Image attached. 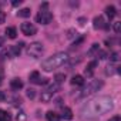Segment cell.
<instances>
[{"label":"cell","instance_id":"1","mask_svg":"<svg viewBox=\"0 0 121 121\" xmlns=\"http://www.w3.org/2000/svg\"><path fill=\"white\" fill-rule=\"evenodd\" d=\"M114 104H112V98L108 95H103L98 98H94L91 101H88L86 105H83L80 115L83 120H94L105 112H108L110 110H112Z\"/></svg>","mask_w":121,"mask_h":121},{"label":"cell","instance_id":"2","mask_svg":"<svg viewBox=\"0 0 121 121\" xmlns=\"http://www.w3.org/2000/svg\"><path fill=\"white\" fill-rule=\"evenodd\" d=\"M67 60H69V54H67V53H63V51H61V53H56V54H53L51 57L46 58L44 61L41 63V69H43L44 71H53L54 69L63 66Z\"/></svg>","mask_w":121,"mask_h":121},{"label":"cell","instance_id":"3","mask_svg":"<svg viewBox=\"0 0 121 121\" xmlns=\"http://www.w3.org/2000/svg\"><path fill=\"white\" fill-rule=\"evenodd\" d=\"M101 87H103V81L93 80V81H90V83H88V86H87V87H84V88L81 90V93H80L78 98H80V100H83V98H87L88 95H91V94H94L95 91H98Z\"/></svg>","mask_w":121,"mask_h":121},{"label":"cell","instance_id":"4","mask_svg":"<svg viewBox=\"0 0 121 121\" xmlns=\"http://www.w3.org/2000/svg\"><path fill=\"white\" fill-rule=\"evenodd\" d=\"M43 51H44L43 44L39 43V41H34V43L29 44V46H27V50H26L27 56H30V57H33V58H39V57L43 54Z\"/></svg>","mask_w":121,"mask_h":121},{"label":"cell","instance_id":"5","mask_svg":"<svg viewBox=\"0 0 121 121\" xmlns=\"http://www.w3.org/2000/svg\"><path fill=\"white\" fill-rule=\"evenodd\" d=\"M60 90V84H57V83H54V84H51L50 87H47L44 91H41V95H40V100L43 101V103H48L51 98H53V95H54V93H57Z\"/></svg>","mask_w":121,"mask_h":121},{"label":"cell","instance_id":"6","mask_svg":"<svg viewBox=\"0 0 121 121\" xmlns=\"http://www.w3.org/2000/svg\"><path fill=\"white\" fill-rule=\"evenodd\" d=\"M51 20H53V14L47 10H41L36 16V22L40 24H48V23H51Z\"/></svg>","mask_w":121,"mask_h":121},{"label":"cell","instance_id":"7","mask_svg":"<svg viewBox=\"0 0 121 121\" xmlns=\"http://www.w3.org/2000/svg\"><path fill=\"white\" fill-rule=\"evenodd\" d=\"M20 30H22V33H23L24 36H34V34L37 33L36 26L31 24V23H22Z\"/></svg>","mask_w":121,"mask_h":121},{"label":"cell","instance_id":"8","mask_svg":"<svg viewBox=\"0 0 121 121\" xmlns=\"http://www.w3.org/2000/svg\"><path fill=\"white\" fill-rule=\"evenodd\" d=\"M10 87H12V90L19 91L20 88H23V81H22L20 78H13V80L10 81Z\"/></svg>","mask_w":121,"mask_h":121},{"label":"cell","instance_id":"9","mask_svg":"<svg viewBox=\"0 0 121 121\" xmlns=\"http://www.w3.org/2000/svg\"><path fill=\"white\" fill-rule=\"evenodd\" d=\"M95 67H97V61L94 60V61H91V63L87 66V69H86V71H84L86 76H87V77H91L93 73H94V69H95Z\"/></svg>","mask_w":121,"mask_h":121},{"label":"cell","instance_id":"10","mask_svg":"<svg viewBox=\"0 0 121 121\" xmlns=\"http://www.w3.org/2000/svg\"><path fill=\"white\" fill-rule=\"evenodd\" d=\"M94 29H104V26H105V23H104V19L101 17V16H97L95 19H94Z\"/></svg>","mask_w":121,"mask_h":121},{"label":"cell","instance_id":"11","mask_svg":"<svg viewBox=\"0 0 121 121\" xmlns=\"http://www.w3.org/2000/svg\"><path fill=\"white\" fill-rule=\"evenodd\" d=\"M71 84L73 86H84V77L83 76H74L71 78Z\"/></svg>","mask_w":121,"mask_h":121},{"label":"cell","instance_id":"12","mask_svg":"<svg viewBox=\"0 0 121 121\" xmlns=\"http://www.w3.org/2000/svg\"><path fill=\"white\" fill-rule=\"evenodd\" d=\"M61 117H63L64 120H71V118H73V111H71V108L64 107V108H63V112H61Z\"/></svg>","mask_w":121,"mask_h":121},{"label":"cell","instance_id":"13","mask_svg":"<svg viewBox=\"0 0 121 121\" xmlns=\"http://www.w3.org/2000/svg\"><path fill=\"white\" fill-rule=\"evenodd\" d=\"M46 118H47V121H60V117H58V114H56L54 111H47V114H46Z\"/></svg>","mask_w":121,"mask_h":121},{"label":"cell","instance_id":"14","mask_svg":"<svg viewBox=\"0 0 121 121\" xmlns=\"http://www.w3.org/2000/svg\"><path fill=\"white\" fill-rule=\"evenodd\" d=\"M6 34H7L9 39H16V36H17L16 27H7V29H6Z\"/></svg>","mask_w":121,"mask_h":121},{"label":"cell","instance_id":"15","mask_svg":"<svg viewBox=\"0 0 121 121\" xmlns=\"http://www.w3.org/2000/svg\"><path fill=\"white\" fill-rule=\"evenodd\" d=\"M12 120V115L4 111V110H0V121H10Z\"/></svg>","mask_w":121,"mask_h":121},{"label":"cell","instance_id":"16","mask_svg":"<svg viewBox=\"0 0 121 121\" xmlns=\"http://www.w3.org/2000/svg\"><path fill=\"white\" fill-rule=\"evenodd\" d=\"M105 14H107L110 19H112V17L117 14V12H115V7H114V6H108V7L105 9Z\"/></svg>","mask_w":121,"mask_h":121},{"label":"cell","instance_id":"17","mask_svg":"<svg viewBox=\"0 0 121 121\" xmlns=\"http://www.w3.org/2000/svg\"><path fill=\"white\" fill-rule=\"evenodd\" d=\"M30 81L39 84V81H40V73H39V71H33V73L30 74Z\"/></svg>","mask_w":121,"mask_h":121},{"label":"cell","instance_id":"18","mask_svg":"<svg viewBox=\"0 0 121 121\" xmlns=\"http://www.w3.org/2000/svg\"><path fill=\"white\" fill-rule=\"evenodd\" d=\"M98 46H100V44L94 43V44L91 46V48L88 50V53H87V54H88V56H94L95 53H98V51H100V47H98Z\"/></svg>","mask_w":121,"mask_h":121},{"label":"cell","instance_id":"19","mask_svg":"<svg viewBox=\"0 0 121 121\" xmlns=\"http://www.w3.org/2000/svg\"><path fill=\"white\" fill-rule=\"evenodd\" d=\"M54 80H56V83H57V84H61V83L66 80V74H61V73H58V74H56Z\"/></svg>","mask_w":121,"mask_h":121},{"label":"cell","instance_id":"20","mask_svg":"<svg viewBox=\"0 0 121 121\" xmlns=\"http://www.w3.org/2000/svg\"><path fill=\"white\" fill-rule=\"evenodd\" d=\"M30 13H31L30 9H22V10H19V16L20 17H24V19L26 17H30Z\"/></svg>","mask_w":121,"mask_h":121},{"label":"cell","instance_id":"21","mask_svg":"<svg viewBox=\"0 0 121 121\" xmlns=\"http://www.w3.org/2000/svg\"><path fill=\"white\" fill-rule=\"evenodd\" d=\"M67 37H69V39L77 37V31H76L74 29H70V30H67Z\"/></svg>","mask_w":121,"mask_h":121},{"label":"cell","instance_id":"22","mask_svg":"<svg viewBox=\"0 0 121 121\" xmlns=\"http://www.w3.org/2000/svg\"><path fill=\"white\" fill-rule=\"evenodd\" d=\"M112 27H114V31H115V33H120V29H121V22H115Z\"/></svg>","mask_w":121,"mask_h":121},{"label":"cell","instance_id":"23","mask_svg":"<svg viewBox=\"0 0 121 121\" xmlns=\"http://www.w3.org/2000/svg\"><path fill=\"white\" fill-rule=\"evenodd\" d=\"M34 95H36V90L29 88V90H27V97H29V98H34Z\"/></svg>","mask_w":121,"mask_h":121},{"label":"cell","instance_id":"24","mask_svg":"<svg viewBox=\"0 0 121 121\" xmlns=\"http://www.w3.org/2000/svg\"><path fill=\"white\" fill-rule=\"evenodd\" d=\"M110 60H111V61H118V60H120V54L118 53H112L111 57H110Z\"/></svg>","mask_w":121,"mask_h":121},{"label":"cell","instance_id":"25","mask_svg":"<svg viewBox=\"0 0 121 121\" xmlns=\"http://www.w3.org/2000/svg\"><path fill=\"white\" fill-rule=\"evenodd\" d=\"M98 54H100V58H107V53H105V51H98L97 56H98Z\"/></svg>","mask_w":121,"mask_h":121},{"label":"cell","instance_id":"26","mask_svg":"<svg viewBox=\"0 0 121 121\" xmlns=\"http://www.w3.org/2000/svg\"><path fill=\"white\" fill-rule=\"evenodd\" d=\"M83 41H84V37H80L77 41H74V44H73V46H78V44H80V43H83Z\"/></svg>","mask_w":121,"mask_h":121},{"label":"cell","instance_id":"27","mask_svg":"<svg viewBox=\"0 0 121 121\" xmlns=\"http://www.w3.org/2000/svg\"><path fill=\"white\" fill-rule=\"evenodd\" d=\"M6 100V94L3 91H0V101H4Z\"/></svg>","mask_w":121,"mask_h":121},{"label":"cell","instance_id":"28","mask_svg":"<svg viewBox=\"0 0 121 121\" xmlns=\"http://www.w3.org/2000/svg\"><path fill=\"white\" fill-rule=\"evenodd\" d=\"M20 3H22V0H14V2H13V3H12V4H13V6H14V7H16V6H19V4H20Z\"/></svg>","mask_w":121,"mask_h":121},{"label":"cell","instance_id":"29","mask_svg":"<svg viewBox=\"0 0 121 121\" xmlns=\"http://www.w3.org/2000/svg\"><path fill=\"white\" fill-rule=\"evenodd\" d=\"M78 22H80V24H81V26H84V22H86V19H84V17H80V19H78Z\"/></svg>","mask_w":121,"mask_h":121},{"label":"cell","instance_id":"30","mask_svg":"<svg viewBox=\"0 0 121 121\" xmlns=\"http://www.w3.org/2000/svg\"><path fill=\"white\" fill-rule=\"evenodd\" d=\"M110 121H120V117H118V115H115V117L110 118Z\"/></svg>","mask_w":121,"mask_h":121},{"label":"cell","instance_id":"31","mask_svg":"<svg viewBox=\"0 0 121 121\" xmlns=\"http://www.w3.org/2000/svg\"><path fill=\"white\" fill-rule=\"evenodd\" d=\"M2 46H3V39L0 37V47H2Z\"/></svg>","mask_w":121,"mask_h":121},{"label":"cell","instance_id":"32","mask_svg":"<svg viewBox=\"0 0 121 121\" xmlns=\"http://www.w3.org/2000/svg\"><path fill=\"white\" fill-rule=\"evenodd\" d=\"M0 84H2V74H0Z\"/></svg>","mask_w":121,"mask_h":121},{"label":"cell","instance_id":"33","mask_svg":"<svg viewBox=\"0 0 121 121\" xmlns=\"http://www.w3.org/2000/svg\"><path fill=\"white\" fill-rule=\"evenodd\" d=\"M0 14H2V12H0Z\"/></svg>","mask_w":121,"mask_h":121}]
</instances>
